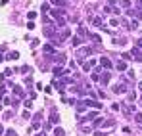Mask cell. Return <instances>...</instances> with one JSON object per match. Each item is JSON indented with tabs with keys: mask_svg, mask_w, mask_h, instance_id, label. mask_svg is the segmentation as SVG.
Returning <instances> with one entry per match:
<instances>
[{
	"mask_svg": "<svg viewBox=\"0 0 142 136\" xmlns=\"http://www.w3.org/2000/svg\"><path fill=\"white\" fill-rule=\"evenodd\" d=\"M27 17H29V19H35V17H37V13H35V12H29V13H27Z\"/></svg>",
	"mask_w": 142,
	"mask_h": 136,
	"instance_id": "cell-24",
	"label": "cell"
},
{
	"mask_svg": "<svg viewBox=\"0 0 142 136\" xmlns=\"http://www.w3.org/2000/svg\"><path fill=\"white\" fill-rule=\"evenodd\" d=\"M17 57H19V54H17V52H10L8 54V60H17Z\"/></svg>",
	"mask_w": 142,
	"mask_h": 136,
	"instance_id": "cell-16",
	"label": "cell"
},
{
	"mask_svg": "<svg viewBox=\"0 0 142 136\" xmlns=\"http://www.w3.org/2000/svg\"><path fill=\"white\" fill-rule=\"evenodd\" d=\"M58 121H60V115L52 109V113H50V123H58Z\"/></svg>",
	"mask_w": 142,
	"mask_h": 136,
	"instance_id": "cell-10",
	"label": "cell"
},
{
	"mask_svg": "<svg viewBox=\"0 0 142 136\" xmlns=\"http://www.w3.org/2000/svg\"><path fill=\"white\" fill-rule=\"evenodd\" d=\"M134 2L138 4V10H142V0H134Z\"/></svg>",
	"mask_w": 142,
	"mask_h": 136,
	"instance_id": "cell-28",
	"label": "cell"
},
{
	"mask_svg": "<svg viewBox=\"0 0 142 136\" xmlns=\"http://www.w3.org/2000/svg\"><path fill=\"white\" fill-rule=\"evenodd\" d=\"M69 35H71V31H69V29H64V31L60 33V36H58V42H61V40L69 38Z\"/></svg>",
	"mask_w": 142,
	"mask_h": 136,
	"instance_id": "cell-6",
	"label": "cell"
},
{
	"mask_svg": "<svg viewBox=\"0 0 142 136\" xmlns=\"http://www.w3.org/2000/svg\"><path fill=\"white\" fill-rule=\"evenodd\" d=\"M100 63H102V67H106V69H112V62H109L108 57H102V60H100Z\"/></svg>",
	"mask_w": 142,
	"mask_h": 136,
	"instance_id": "cell-9",
	"label": "cell"
},
{
	"mask_svg": "<svg viewBox=\"0 0 142 136\" xmlns=\"http://www.w3.org/2000/svg\"><path fill=\"white\" fill-rule=\"evenodd\" d=\"M0 62H2V60H0Z\"/></svg>",
	"mask_w": 142,
	"mask_h": 136,
	"instance_id": "cell-32",
	"label": "cell"
},
{
	"mask_svg": "<svg viewBox=\"0 0 142 136\" xmlns=\"http://www.w3.org/2000/svg\"><path fill=\"white\" fill-rule=\"evenodd\" d=\"M13 94H15V96H23V90H21V86H13Z\"/></svg>",
	"mask_w": 142,
	"mask_h": 136,
	"instance_id": "cell-11",
	"label": "cell"
},
{
	"mask_svg": "<svg viewBox=\"0 0 142 136\" xmlns=\"http://www.w3.org/2000/svg\"><path fill=\"white\" fill-rule=\"evenodd\" d=\"M2 132H4V128H2V127H0V134H2Z\"/></svg>",
	"mask_w": 142,
	"mask_h": 136,
	"instance_id": "cell-31",
	"label": "cell"
},
{
	"mask_svg": "<svg viewBox=\"0 0 142 136\" xmlns=\"http://www.w3.org/2000/svg\"><path fill=\"white\" fill-rule=\"evenodd\" d=\"M88 38H90V40H94V42H102V38H100L98 35H88Z\"/></svg>",
	"mask_w": 142,
	"mask_h": 136,
	"instance_id": "cell-15",
	"label": "cell"
},
{
	"mask_svg": "<svg viewBox=\"0 0 142 136\" xmlns=\"http://www.w3.org/2000/svg\"><path fill=\"white\" fill-rule=\"evenodd\" d=\"M119 25V19H112V27H117Z\"/></svg>",
	"mask_w": 142,
	"mask_h": 136,
	"instance_id": "cell-26",
	"label": "cell"
},
{
	"mask_svg": "<svg viewBox=\"0 0 142 136\" xmlns=\"http://www.w3.org/2000/svg\"><path fill=\"white\" fill-rule=\"evenodd\" d=\"M121 6L123 8H131V0H121Z\"/></svg>",
	"mask_w": 142,
	"mask_h": 136,
	"instance_id": "cell-17",
	"label": "cell"
},
{
	"mask_svg": "<svg viewBox=\"0 0 142 136\" xmlns=\"http://www.w3.org/2000/svg\"><path fill=\"white\" fill-rule=\"evenodd\" d=\"M37 136H44V132H39V134H37Z\"/></svg>",
	"mask_w": 142,
	"mask_h": 136,
	"instance_id": "cell-30",
	"label": "cell"
},
{
	"mask_svg": "<svg viewBox=\"0 0 142 136\" xmlns=\"http://www.w3.org/2000/svg\"><path fill=\"white\" fill-rule=\"evenodd\" d=\"M83 104H85V107H96V109L102 107V104H100V102H94V100H85Z\"/></svg>",
	"mask_w": 142,
	"mask_h": 136,
	"instance_id": "cell-2",
	"label": "cell"
},
{
	"mask_svg": "<svg viewBox=\"0 0 142 136\" xmlns=\"http://www.w3.org/2000/svg\"><path fill=\"white\" fill-rule=\"evenodd\" d=\"M131 57H134L136 62H142V50H138L136 46L133 48V54H131Z\"/></svg>",
	"mask_w": 142,
	"mask_h": 136,
	"instance_id": "cell-4",
	"label": "cell"
},
{
	"mask_svg": "<svg viewBox=\"0 0 142 136\" xmlns=\"http://www.w3.org/2000/svg\"><path fill=\"white\" fill-rule=\"evenodd\" d=\"M44 52H46V54H52V52H54V48H52L50 44H46V46H44Z\"/></svg>",
	"mask_w": 142,
	"mask_h": 136,
	"instance_id": "cell-18",
	"label": "cell"
},
{
	"mask_svg": "<svg viewBox=\"0 0 142 136\" xmlns=\"http://www.w3.org/2000/svg\"><path fill=\"white\" fill-rule=\"evenodd\" d=\"M134 121H136V123H142V113H136V115H134Z\"/></svg>",
	"mask_w": 142,
	"mask_h": 136,
	"instance_id": "cell-20",
	"label": "cell"
},
{
	"mask_svg": "<svg viewBox=\"0 0 142 136\" xmlns=\"http://www.w3.org/2000/svg\"><path fill=\"white\" fill-rule=\"evenodd\" d=\"M81 42H83V38H81V36H75V38L71 40V44H73V46H79Z\"/></svg>",
	"mask_w": 142,
	"mask_h": 136,
	"instance_id": "cell-13",
	"label": "cell"
},
{
	"mask_svg": "<svg viewBox=\"0 0 142 136\" xmlns=\"http://www.w3.org/2000/svg\"><path fill=\"white\" fill-rule=\"evenodd\" d=\"M21 73H31V67L29 65H23L21 67Z\"/></svg>",
	"mask_w": 142,
	"mask_h": 136,
	"instance_id": "cell-21",
	"label": "cell"
},
{
	"mask_svg": "<svg viewBox=\"0 0 142 136\" xmlns=\"http://www.w3.org/2000/svg\"><path fill=\"white\" fill-rule=\"evenodd\" d=\"M50 13H52V17H54V19H60L61 15H64V10H61V8H54Z\"/></svg>",
	"mask_w": 142,
	"mask_h": 136,
	"instance_id": "cell-5",
	"label": "cell"
},
{
	"mask_svg": "<svg viewBox=\"0 0 142 136\" xmlns=\"http://www.w3.org/2000/svg\"><path fill=\"white\" fill-rule=\"evenodd\" d=\"M92 54V48H81L79 50V57H83V56H90Z\"/></svg>",
	"mask_w": 142,
	"mask_h": 136,
	"instance_id": "cell-7",
	"label": "cell"
},
{
	"mask_svg": "<svg viewBox=\"0 0 142 136\" xmlns=\"http://www.w3.org/2000/svg\"><path fill=\"white\" fill-rule=\"evenodd\" d=\"M117 69H119V71H125L127 69V63L125 62H117Z\"/></svg>",
	"mask_w": 142,
	"mask_h": 136,
	"instance_id": "cell-12",
	"label": "cell"
},
{
	"mask_svg": "<svg viewBox=\"0 0 142 136\" xmlns=\"http://www.w3.org/2000/svg\"><path fill=\"white\" fill-rule=\"evenodd\" d=\"M54 136H64V130H61V128H56V130H54Z\"/></svg>",
	"mask_w": 142,
	"mask_h": 136,
	"instance_id": "cell-22",
	"label": "cell"
},
{
	"mask_svg": "<svg viewBox=\"0 0 142 136\" xmlns=\"http://www.w3.org/2000/svg\"><path fill=\"white\" fill-rule=\"evenodd\" d=\"M113 92L123 94V92H125V84H123V83H121V84H115V86H113Z\"/></svg>",
	"mask_w": 142,
	"mask_h": 136,
	"instance_id": "cell-8",
	"label": "cell"
},
{
	"mask_svg": "<svg viewBox=\"0 0 142 136\" xmlns=\"http://www.w3.org/2000/svg\"><path fill=\"white\" fill-rule=\"evenodd\" d=\"M138 88H140V90H142V83H138Z\"/></svg>",
	"mask_w": 142,
	"mask_h": 136,
	"instance_id": "cell-29",
	"label": "cell"
},
{
	"mask_svg": "<svg viewBox=\"0 0 142 136\" xmlns=\"http://www.w3.org/2000/svg\"><path fill=\"white\" fill-rule=\"evenodd\" d=\"M98 81H100L102 84H108V83H109V73H108V71H104V73H98Z\"/></svg>",
	"mask_w": 142,
	"mask_h": 136,
	"instance_id": "cell-3",
	"label": "cell"
},
{
	"mask_svg": "<svg viewBox=\"0 0 142 136\" xmlns=\"http://www.w3.org/2000/svg\"><path fill=\"white\" fill-rule=\"evenodd\" d=\"M56 23H58V25H60V27H64V23H65V19H64V17H60V19H56Z\"/></svg>",
	"mask_w": 142,
	"mask_h": 136,
	"instance_id": "cell-23",
	"label": "cell"
},
{
	"mask_svg": "<svg viewBox=\"0 0 142 136\" xmlns=\"http://www.w3.org/2000/svg\"><path fill=\"white\" fill-rule=\"evenodd\" d=\"M92 23H94V27H104V21H102L100 17H96V19H94Z\"/></svg>",
	"mask_w": 142,
	"mask_h": 136,
	"instance_id": "cell-14",
	"label": "cell"
},
{
	"mask_svg": "<svg viewBox=\"0 0 142 136\" xmlns=\"http://www.w3.org/2000/svg\"><path fill=\"white\" fill-rule=\"evenodd\" d=\"M127 15L129 17H136V19H142V10H127Z\"/></svg>",
	"mask_w": 142,
	"mask_h": 136,
	"instance_id": "cell-1",
	"label": "cell"
},
{
	"mask_svg": "<svg viewBox=\"0 0 142 136\" xmlns=\"http://www.w3.org/2000/svg\"><path fill=\"white\" fill-rule=\"evenodd\" d=\"M134 46H136V48H138V50H142V38H140V40H138V42H136V44H134Z\"/></svg>",
	"mask_w": 142,
	"mask_h": 136,
	"instance_id": "cell-27",
	"label": "cell"
},
{
	"mask_svg": "<svg viewBox=\"0 0 142 136\" xmlns=\"http://www.w3.org/2000/svg\"><path fill=\"white\" fill-rule=\"evenodd\" d=\"M54 62H58V63H64V56H54Z\"/></svg>",
	"mask_w": 142,
	"mask_h": 136,
	"instance_id": "cell-19",
	"label": "cell"
},
{
	"mask_svg": "<svg viewBox=\"0 0 142 136\" xmlns=\"http://www.w3.org/2000/svg\"><path fill=\"white\" fill-rule=\"evenodd\" d=\"M131 27H133V29H138V21H136V19H133V23H131Z\"/></svg>",
	"mask_w": 142,
	"mask_h": 136,
	"instance_id": "cell-25",
	"label": "cell"
}]
</instances>
